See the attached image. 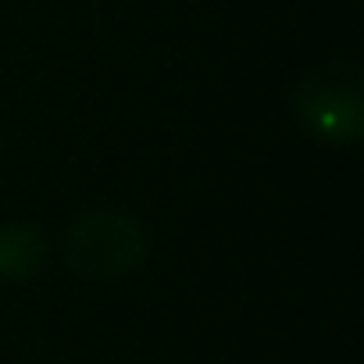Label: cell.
<instances>
[{
  "instance_id": "6da1fadb",
  "label": "cell",
  "mask_w": 364,
  "mask_h": 364,
  "mask_svg": "<svg viewBox=\"0 0 364 364\" xmlns=\"http://www.w3.org/2000/svg\"><path fill=\"white\" fill-rule=\"evenodd\" d=\"M65 261L93 282H111L146 261V229L125 211L79 215L65 232Z\"/></svg>"
},
{
  "instance_id": "7a4b0ae2",
  "label": "cell",
  "mask_w": 364,
  "mask_h": 364,
  "mask_svg": "<svg viewBox=\"0 0 364 364\" xmlns=\"http://www.w3.org/2000/svg\"><path fill=\"white\" fill-rule=\"evenodd\" d=\"M293 111L304 132L318 143L346 146L364 129V97L360 68L353 61H328L300 79L293 93Z\"/></svg>"
},
{
  "instance_id": "3957f363",
  "label": "cell",
  "mask_w": 364,
  "mask_h": 364,
  "mask_svg": "<svg viewBox=\"0 0 364 364\" xmlns=\"http://www.w3.org/2000/svg\"><path fill=\"white\" fill-rule=\"evenodd\" d=\"M47 257V240L36 225H0V279H33L43 268Z\"/></svg>"
}]
</instances>
